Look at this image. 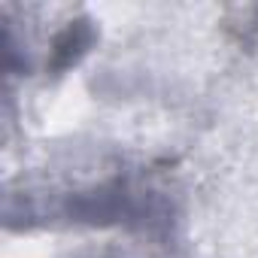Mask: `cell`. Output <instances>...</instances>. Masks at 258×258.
<instances>
[{
	"label": "cell",
	"instance_id": "1",
	"mask_svg": "<svg viewBox=\"0 0 258 258\" xmlns=\"http://www.w3.org/2000/svg\"><path fill=\"white\" fill-rule=\"evenodd\" d=\"M91 40H94V34H91L88 22H76V25H70V28L55 40V49H52V67H55V70H64V67L76 64V61L85 55V49L91 46Z\"/></svg>",
	"mask_w": 258,
	"mask_h": 258
}]
</instances>
